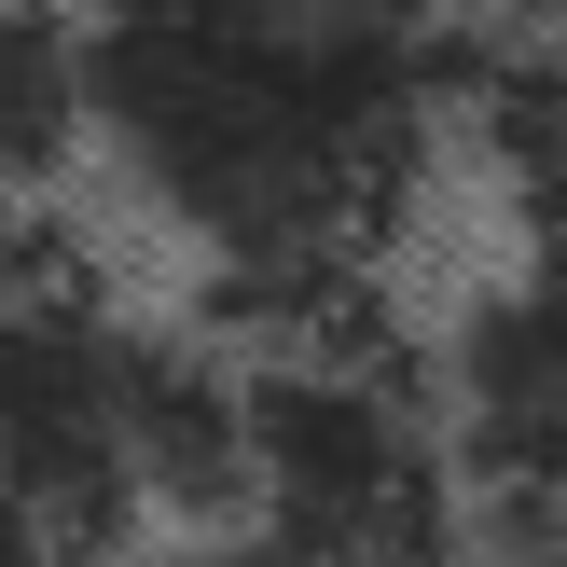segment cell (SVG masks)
Here are the masks:
<instances>
[{
	"label": "cell",
	"mask_w": 567,
	"mask_h": 567,
	"mask_svg": "<svg viewBox=\"0 0 567 567\" xmlns=\"http://www.w3.org/2000/svg\"><path fill=\"white\" fill-rule=\"evenodd\" d=\"M83 42L97 138L236 305L347 319L457 83V0H83Z\"/></svg>",
	"instance_id": "cell-1"
},
{
	"label": "cell",
	"mask_w": 567,
	"mask_h": 567,
	"mask_svg": "<svg viewBox=\"0 0 567 567\" xmlns=\"http://www.w3.org/2000/svg\"><path fill=\"white\" fill-rule=\"evenodd\" d=\"M249 374V540L305 567H443L457 554V430L347 319L264 332Z\"/></svg>",
	"instance_id": "cell-2"
},
{
	"label": "cell",
	"mask_w": 567,
	"mask_h": 567,
	"mask_svg": "<svg viewBox=\"0 0 567 567\" xmlns=\"http://www.w3.org/2000/svg\"><path fill=\"white\" fill-rule=\"evenodd\" d=\"M153 347L111 319L55 249L0 236V485L42 513L55 554H125L153 513Z\"/></svg>",
	"instance_id": "cell-3"
},
{
	"label": "cell",
	"mask_w": 567,
	"mask_h": 567,
	"mask_svg": "<svg viewBox=\"0 0 567 567\" xmlns=\"http://www.w3.org/2000/svg\"><path fill=\"white\" fill-rule=\"evenodd\" d=\"M443 430H457L471 498H567V264L471 291L443 332Z\"/></svg>",
	"instance_id": "cell-4"
},
{
	"label": "cell",
	"mask_w": 567,
	"mask_h": 567,
	"mask_svg": "<svg viewBox=\"0 0 567 567\" xmlns=\"http://www.w3.org/2000/svg\"><path fill=\"white\" fill-rule=\"evenodd\" d=\"M97 138V42L55 0H0V194L70 181V153Z\"/></svg>",
	"instance_id": "cell-5"
},
{
	"label": "cell",
	"mask_w": 567,
	"mask_h": 567,
	"mask_svg": "<svg viewBox=\"0 0 567 567\" xmlns=\"http://www.w3.org/2000/svg\"><path fill=\"white\" fill-rule=\"evenodd\" d=\"M471 111H485V166H498V194H513L526 236L567 264V28L513 42L485 83H471Z\"/></svg>",
	"instance_id": "cell-6"
},
{
	"label": "cell",
	"mask_w": 567,
	"mask_h": 567,
	"mask_svg": "<svg viewBox=\"0 0 567 567\" xmlns=\"http://www.w3.org/2000/svg\"><path fill=\"white\" fill-rule=\"evenodd\" d=\"M485 567H567V498H485Z\"/></svg>",
	"instance_id": "cell-7"
},
{
	"label": "cell",
	"mask_w": 567,
	"mask_h": 567,
	"mask_svg": "<svg viewBox=\"0 0 567 567\" xmlns=\"http://www.w3.org/2000/svg\"><path fill=\"white\" fill-rule=\"evenodd\" d=\"M138 567H305V554H277V540H249V526H221V540H166V554H138Z\"/></svg>",
	"instance_id": "cell-8"
},
{
	"label": "cell",
	"mask_w": 567,
	"mask_h": 567,
	"mask_svg": "<svg viewBox=\"0 0 567 567\" xmlns=\"http://www.w3.org/2000/svg\"><path fill=\"white\" fill-rule=\"evenodd\" d=\"M0 567H70V554H55V540H42V513H28V498H14V485H0Z\"/></svg>",
	"instance_id": "cell-9"
}]
</instances>
